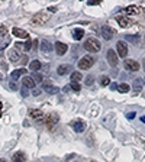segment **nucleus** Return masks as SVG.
<instances>
[{"label": "nucleus", "mask_w": 145, "mask_h": 162, "mask_svg": "<svg viewBox=\"0 0 145 162\" xmlns=\"http://www.w3.org/2000/svg\"><path fill=\"white\" fill-rule=\"evenodd\" d=\"M25 161H26V156H25L23 152H16L13 155V159H12V162H25Z\"/></svg>", "instance_id": "6ab92c4d"}, {"label": "nucleus", "mask_w": 145, "mask_h": 162, "mask_svg": "<svg viewBox=\"0 0 145 162\" xmlns=\"http://www.w3.org/2000/svg\"><path fill=\"white\" fill-rule=\"evenodd\" d=\"M142 86H144V81H142V78H135L134 80V94H139L141 93V90H142Z\"/></svg>", "instance_id": "4468645a"}, {"label": "nucleus", "mask_w": 145, "mask_h": 162, "mask_svg": "<svg viewBox=\"0 0 145 162\" xmlns=\"http://www.w3.org/2000/svg\"><path fill=\"white\" fill-rule=\"evenodd\" d=\"M106 58H107V62H109L112 67H116V65H118V62H119V59H118V54H116L113 49H109V51H107Z\"/></svg>", "instance_id": "0eeeda50"}, {"label": "nucleus", "mask_w": 145, "mask_h": 162, "mask_svg": "<svg viewBox=\"0 0 145 162\" xmlns=\"http://www.w3.org/2000/svg\"><path fill=\"white\" fill-rule=\"evenodd\" d=\"M0 162H6V161H4V159H0Z\"/></svg>", "instance_id": "c03bdc74"}, {"label": "nucleus", "mask_w": 145, "mask_h": 162, "mask_svg": "<svg viewBox=\"0 0 145 162\" xmlns=\"http://www.w3.org/2000/svg\"><path fill=\"white\" fill-rule=\"evenodd\" d=\"M84 48H86L89 52H91V54H96V52H100L102 45L97 39H94V38H87L86 42H84Z\"/></svg>", "instance_id": "f257e3e1"}, {"label": "nucleus", "mask_w": 145, "mask_h": 162, "mask_svg": "<svg viewBox=\"0 0 145 162\" xmlns=\"http://www.w3.org/2000/svg\"><path fill=\"white\" fill-rule=\"evenodd\" d=\"M22 84L25 88H35V81L32 80V77H25L22 80Z\"/></svg>", "instance_id": "f3484780"}, {"label": "nucleus", "mask_w": 145, "mask_h": 162, "mask_svg": "<svg viewBox=\"0 0 145 162\" xmlns=\"http://www.w3.org/2000/svg\"><path fill=\"white\" fill-rule=\"evenodd\" d=\"M28 73V70H25V68H21V70H15L13 73H12V78L13 80H16V78H19L21 76H25Z\"/></svg>", "instance_id": "412c9836"}, {"label": "nucleus", "mask_w": 145, "mask_h": 162, "mask_svg": "<svg viewBox=\"0 0 145 162\" xmlns=\"http://www.w3.org/2000/svg\"><path fill=\"white\" fill-rule=\"evenodd\" d=\"M116 48H118V55H119L121 58H125V56L128 55V45H126V42L119 41V42L116 43Z\"/></svg>", "instance_id": "6e6552de"}, {"label": "nucleus", "mask_w": 145, "mask_h": 162, "mask_svg": "<svg viewBox=\"0 0 145 162\" xmlns=\"http://www.w3.org/2000/svg\"><path fill=\"white\" fill-rule=\"evenodd\" d=\"M70 88H73L74 91H80V90H81V87H80L78 83H71V84H70Z\"/></svg>", "instance_id": "7c9ffc66"}, {"label": "nucleus", "mask_w": 145, "mask_h": 162, "mask_svg": "<svg viewBox=\"0 0 145 162\" xmlns=\"http://www.w3.org/2000/svg\"><path fill=\"white\" fill-rule=\"evenodd\" d=\"M10 88H12V90H18V86H16V84L12 81V83H10Z\"/></svg>", "instance_id": "e433bc0d"}, {"label": "nucleus", "mask_w": 145, "mask_h": 162, "mask_svg": "<svg viewBox=\"0 0 145 162\" xmlns=\"http://www.w3.org/2000/svg\"><path fill=\"white\" fill-rule=\"evenodd\" d=\"M42 88H44V90H46L49 94H57V93H58V88H57V87H54V86H49V83H46V81H45V83H42Z\"/></svg>", "instance_id": "a211bd4d"}, {"label": "nucleus", "mask_w": 145, "mask_h": 162, "mask_svg": "<svg viewBox=\"0 0 145 162\" xmlns=\"http://www.w3.org/2000/svg\"><path fill=\"white\" fill-rule=\"evenodd\" d=\"M93 64H94V58L91 55H86L78 61V68L80 70H89L93 67Z\"/></svg>", "instance_id": "f03ea898"}, {"label": "nucleus", "mask_w": 145, "mask_h": 162, "mask_svg": "<svg viewBox=\"0 0 145 162\" xmlns=\"http://www.w3.org/2000/svg\"><path fill=\"white\" fill-rule=\"evenodd\" d=\"M12 33H13L16 38H19V39H28V38H29V33L26 32V31H23V29H21V28H13Z\"/></svg>", "instance_id": "9b49d317"}, {"label": "nucleus", "mask_w": 145, "mask_h": 162, "mask_svg": "<svg viewBox=\"0 0 145 162\" xmlns=\"http://www.w3.org/2000/svg\"><path fill=\"white\" fill-rule=\"evenodd\" d=\"M116 22L119 23L121 28H129L132 25V21L129 18H126V16H116Z\"/></svg>", "instance_id": "9d476101"}, {"label": "nucleus", "mask_w": 145, "mask_h": 162, "mask_svg": "<svg viewBox=\"0 0 145 162\" xmlns=\"http://www.w3.org/2000/svg\"><path fill=\"white\" fill-rule=\"evenodd\" d=\"M28 94H29V91H28V88H25V87H23V88H22V96H23V97H26Z\"/></svg>", "instance_id": "c9c22d12"}, {"label": "nucleus", "mask_w": 145, "mask_h": 162, "mask_svg": "<svg viewBox=\"0 0 145 162\" xmlns=\"http://www.w3.org/2000/svg\"><path fill=\"white\" fill-rule=\"evenodd\" d=\"M4 36H7V29H6V26L0 25V38H4Z\"/></svg>", "instance_id": "c756f323"}, {"label": "nucleus", "mask_w": 145, "mask_h": 162, "mask_svg": "<svg viewBox=\"0 0 145 162\" xmlns=\"http://www.w3.org/2000/svg\"><path fill=\"white\" fill-rule=\"evenodd\" d=\"M71 126H73L74 132H77V133H81V132L86 130V123H84L83 120H76V122H73Z\"/></svg>", "instance_id": "ddd939ff"}, {"label": "nucleus", "mask_w": 145, "mask_h": 162, "mask_svg": "<svg viewBox=\"0 0 145 162\" xmlns=\"http://www.w3.org/2000/svg\"><path fill=\"white\" fill-rule=\"evenodd\" d=\"M54 48H55V52L58 55H64L68 51V45L64 42H57L55 45H54Z\"/></svg>", "instance_id": "f8f14e48"}, {"label": "nucleus", "mask_w": 145, "mask_h": 162, "mask_svg": "<svg viewBox=\"0 0 145 162\" xmlns=\"http://www.w3.org/2000/svg\"><path fill=\"white\" fill-rule=\"evenodd\" d=\"M83 36H84V31H83V29H74V32H73V38H74L76 41L83 39Z\"/></svg>", "instance_id": "b1692460"}, {"label": "nucleus", "mask_w": 145, "mask_h": 162, "mask_svg": "<svg viewBox=\"0 0 145 162\" xmlns=\"http://www.w3.org/2000/svg\"><path fill=\"white\" fill-rule=\"evenodd\" d=\"M126 39L131 41V42H138V35H135V36H132V35H126Z\"/></svg>", "instance_id": "473e14b6"}, {"label": "nucleus", "mask_w": 145, "mask_h": 162, "mask_svg": "<svg viewBox=\"0 0 145 162\" xmlns=\"http://www.w3.org/2000/svg\"><path fill=\"white\" fill-rule=\"evenodd\" d=\"M41 51H44V52L52 51V45L48 42V41H41Z\"/></svg>", "instance_id": "4be33fe9"}, {"label": "nucleus", "mask_w": 145, "mask_h": 162, "mask_svg": "<svg viewBox=\"0 0 145 162\" xmlns=\"http://www.w3.org/2000/svg\"><path fill=\"white\" fill-rule=\"evenodd\" d=\"M100 84L103 87L109 86V84H110V78H109V77H102V78H100Z\"/></svg>", "instance_id": "c85d7f7f"}, {"label": "nucleus", "mask_w": 145, "mask_h": 162, "mask_svg": "<svg viewBox=\"0 0 145 162\" xmlns=\"http://www.w3.org/2000/svg\"><path fill=\"white\" fill-rule=\"evenodd\" d=\"M123 67H125V70H128V71H139V62H136L134 59H125V62H123Z\"/></svg>", "instance_id": "423d86ee"}, {"label": "nucleus", "mask_w": 145, "mask_h": 162, "mask_svg": "<svg viewBox=\"0 0 145 162\" xmlns=\"http://www.w3.org/2000/svg\"><path fill=\"white\" fill-rule=\"evenodd\" d=\"M32 94H34V96H39V94H41V90H34Z\"/></svg>", "instance_id": "4c0bfd02"}, {"label": "nucleus", "mask_w": 145, "mask_h": 162, "mask_svg": "<svg viewBox=\"0 0 145 162\" xmlns=\"http://www.w3.org/2000/svg\"><path fill=\"white\" fill-rule=\"evenodd\" d=\"M9 42H10L9 36H4V38H1V39H0V51H1V49H3V48H4V46H6Z\"/></svg>", "instance_id": "bb28decb"}, {"label": "nucleus", "mask_w": 145, "mask_h": 162, "mask_svg": "<svg viewBox=\"0 0 145 162\" xmlns=\"http://www.w3.org/2000/svg\"><path fill=\"white\" fill-rule=\"evenodd\" d=\"M71 70H73V67L68 64L60 65V67L57 68V74H58V76H67V74H71V73H73Z\"/></svg>", "instance_id": "1a4fd4ad"}, {"label": "nucleus", "mask_w": 145, "mask_h": 162, "mask_svg": "<svg viewBox=\"0 0 145 162\" xmlns=\"http://www.w3.org/2000/svg\"><path fill=\"white\" fill-rule=\"evenodd\" d=\"M48 19H49V15L41 12V13H36L34 18L31 19V23H32L34 26H36V25H44V23L48 22Z\"/></svg>", "instance_id": "7ed1b4c3"}, {"label": "nucleus", "mask_w": 145, "mask_h": 162, "mask_svg": "<svg viewBox=\"0 0 145 162\" xmlns=\"http://www.w3.org/2000/svg\"><path fill=\"white\" fill-rule=\"evenodd\" d=\"M135 116H136V113H135V111H129V113L126 114V117H128V119H135Z\"/></svg>", "instance_id": "f704fd0d"}, {"label": "nucleus", "mask_w": 145, "mask_h": 162, "mask_svg": "<svg viewBox=\"0 0 145 162\" xmlns=\"http://www.w3.org/2000/svg\"><path fill=\"white\" fill-rule=\"evenodd\" d=\"M31 48H32V42L28 39L26 43H23V49H25V51H31Z\"/></svg>", "instance_id": "2f4dec72"}, {"label": "nucleus", "mask_w": 145, "mask_h": 162, "mask_svg": "<svg viewBox=\"0 0 145 162\" xmlns=\"http://www.w3.org/2000/svg\"><path fill=\"white\" fill-rule=\"evenodd\" d=\"M48 10H49V12H52V13H54V12L57 10V7H49V9H48Z\"/></svg>", "instance_id": "ea45409f"}, {"label": "nucleus", "mask_w": 145, "mask_h": 162, "mask_svg": "<svg viewBox=\"0 0 145 162\" xmlns=\"http://www.w3.org/2000/svg\"><path fill=\"white\" fill-rule=\"evenodd\" d=\"M29 70L34 71V73H36L38 70H41V62H39L38 59H34V61L29 64Z\"/></svg>", "instance_id": "5701e85b"}, {"label": "nucleus", "mask_w": 145, "mask_h": 162, "mask_svg": "<svg viewBox=\"0 0 145 162\" xmlns=\"http://www.w3.org/2000/svg\"><path fill=\"white\" fill-rule=\"evenodd\" d=\"M142 65H144V71H145V58H144V62H142Z\"/></svg>", "instance_id": "37998d69"}, {"label": "nucleus", "mask_w": 145, "mask_h": 162, "mask_svg": "<svg viewBox=\"0 0 145 162\" xmlns=\"http://www.w3.org/2000/svg\"><path fill=\"white\" fill-rule=\"evenodd\" d=\"M100 33H102V36H103V39H106V41H110L112 38L115 36V29H113V28H110L109 25H105V26H102Z\"/></svg>", "instance_id": "20e7f679"}, {"label": "nucleus", "mask_w": 145, "mask_h": 162, "mask_svg": "<svg viewBox=\"0 0 145 162\" xmlns=\"http://www.w3.org/2000/svg\"><path fill=\"white\" fill-rule=\"evenodd\" d=\"M141 122H142V123H145V116H142V117H141Z\"/></svg>", "instance_id": "79ce46f5"}, {"label": "nucleus", "mask_w": 145, "mask_h": 162, "mask_svg": "<svg viewBox=\"0 0 145 162\" xmlns=\"http://www.w3.org/2000/svg\"><path fill=\"white\" fill-rule=\"evenodd\" d=\"M1 108H3V103L0 101V113H1Z\"/></svg>", "instance_id": "a19ab883"}, {"label": "nucleus", "mask_w": 145, "mask_h": 162, "mask_svg": "<svg viewBox=\"0 0 145 162\" xmlns=\"http://www.w3.org/2000/svg\"><path fill=\"white\" fill-rule=\"evenodd\" d=\"M32 80H34L35 84H36V83H41V81L44 80V77H42V74H38V73H35L34 76H32Z\"/></svg>", "instance_id": "cd10ccee"}, {"label": "nucleus", "mask_w": 145, "mask_h": 162, "mask_svg": "<svg viewBox=\"0 0 145 162\" xmlns=\"http://www.w3.org/2000/svg\"><path fill=\"white\" fill-rule=\"evenodd\" d=\"M129 90H131V87L128 86V84H125V83H122V84L118 86V91H119V93H128Z\"/></svg>", "instance_id": "a878e982"}, {"label": "nucleus", "mask_w": 145, "mask_h": 162, "mask_svg": "<svg viewBox=\"0 0 145 162\" xmlns=\"http://www.w3.org/2000/svg\"><path fill=\"white\" fill-rule=\"evenodd\" d=\"M110 88H112V90H118V86H116L115 83H112V84H110Z\"/></svg>", "instance_id": "58836bf2"}, {"label": "nucleus", "mask_w": 145, "mask_h": 162, "mask_svg": "<svg viewBox=\"0 0 145 162\" xmlns=\"http://www.w3.org/2000/svg\"><path fill=\"white\" fill-rule=\"evenodd\" d=\"M29 116L35 120H41L44 117V113H42V110H38V108H31L29 110Z\"/></svg>", "instance_id": "2eb2a0df"}, {"label": "nucleus", "mask_w": 145, "mask_h": 162, "mask_svg": "<svg viewBox=\"0 0 145 162\" xmlns=\"http://www.w3.org/2000/svg\"><path fill=\"white\" fill-rule=\"evenodd\" d=\"M58 119H60V117H58V114H57V113H49V114H46V116H45L44 122H45V125H46L48 128H52L54 125L58 123Z\"/></svg>", "instance_id": "39448f33"}, {"label": "nucleus", "mask_w": 145, "mask_h": 162, "mask_svg": "<svg viewBox=\"0 0 145 162\" xmlns=\"http://www.w3.org/2000/svg\"><path fill=\"white\" fill-rule=\"evenodd\" d=\"M125 12L128 13V15H139L141 13V9L138 7V6H128Z\"/></svg>", "instance_id": "aec40b11"}, {"label": "nucleus", "mask_w": 145, "mask_h": 162, "mask_svg": "<svg viewBox=\"0 0 145 162\" xmlns=\"http://www.w3.org/2000/svg\"><path fill=\"white\" fill-rule=\"evenodd\" d=\"M81 78H83L81 73H78V71H73L71 73V83H78Z\"/></svg>", "instance_id": "393cba45"}, {"label": "nucleus", "mask_w": 145, "mask_h": 162, "mask_svg": "<svg viewBox=\"0 0 145 162\" xmlns=\"http://www.w3.org/2000/svg\"><path fill=\"white\" fill-rule=\"evenodd\" d=\"M9 58H10L12 62H18V61H21V54H19V51L18 49H10L9 51Z\"/></svg>", "instance_id": "dca6fc26"}, {"label": "nucleus", "mask_w": 145, "mask_h": 162, "mask_svg": "<svg viewBox=\"0 0 145 162\" xmlns=\"http://www.w3.org/2000/svg\"><path fill=\"white\" fill-rule=\"evenodd\" d=\"M91 84H93V77L89 76L86 78V86H91Z\"/></svg>", "instance_id": "72a5a7b5"}]
</instances>
